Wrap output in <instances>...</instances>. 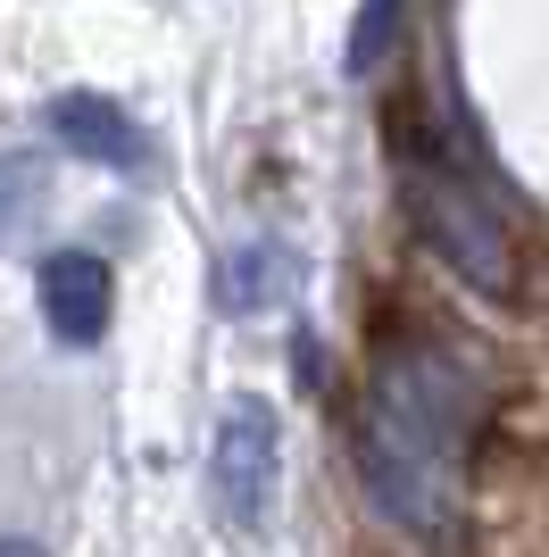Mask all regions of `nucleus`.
Segmentation results:
<instances>
[{
  "label": "nucleus",
  "mask_w": 549,
  "mask_h": 557,
  "mask_svg": "<svg viewBox=\"0 0 549 557\" xmlns=\"http://www.w3.org/2000/svg\"><path fill=\"white\" fill-rule=\"evenodd\" d=\"M391 42H400V0H358V25H350V42H342V75L366 84L391 59Z\"/></svg>",
  "instance_id": "nucleus-7"
},
{
  "label": "nucleus",
  "mask_w": 549,
  "mask_h": 557,
  "mask_svg": "<svg viewBox=\"0 0 549 557\" xmlns=\"http://www.w3.org/2000/svg\"><path fill=\"white\" fill-rule=\"evenodd\" d=\"M34 300H42V325L59 349H91L117 317V275L91 250H50L42 275H34Z\"/></svg>",
  "instance_id": "nucleus-4"
},
{
  "label": "nucleus",
  "mask_w": 549,
  "mask_h": 557,
  "mask_svg": "<svg viewBox=\"0 0 549 557\" xmlns=\"http://www.w3.org/2000/svg\"><path fill=\"white\" fill-rule=\"evenodd\" d=\"M0 557H42L34 541H17V533H0Z\"/></svg>",
  "instance_id": "nucleus-9"
},
{
  "label": "nucleus",
  "mask_w": 549,
  "mask_h": 557,
  "mask_svg": "<svg viewBox=\"0 0 549 557\" xmlns=\"http://www.w3.org/2000/svg\"><path fill=\"white\" fill-rule=\"evenodd\" d=\"M274 267H283V250H274V242H242V250L225 258V275H217L225 317H258V308L283 292V275H274Z\"/></svg>",
  "instance_id": "nucleus-6"
},
{
  "label": "nucleus",
  "mask_w": 549,
  "mask_h": 557,
  "mask_svg": "<svg viewBox=\"0 0 549 557\" xmlns=\"http://www.w3.org/2000/svg\"><path fill=\"white\" fill-rule=\"evenodd\" d=\"M466 374L441 349H400L375 367L358 408V483L400 533H434L457 508V466H466Z\"/></svg>",
  "instance_id": "nucleus-1"
},
{
  "label": "nucleus",
  "mask_w": 549,
  "mask_h": 557,
  "mask_svg": "<svg viewBox=\"0 0 549 557\" xmlns=\"http://www.w3.org/2000/svg\"><path fill=\"white\" fill-rule=\"evenodd\" d=\"M274 474H283V424L258 392L225 399L217 417V449H208V508L225 516L242 541L267 533V508H274Z\"/></svg>",
  "instance_id": "nucleus-3"
},
{
  "label": "nucleus",
  "mask_w": 549,
  "mask_h": 557,
  "mask_svg": "<svg viewBox=\"0 0 549 557\" xmlns=\"http://www.w3.org/2000/svg\"><path fill=\"white\" fill-rule=\"evenodd\" d=\"M42 125H50V141H59V150H75V159H91V166H109V175H134V166L150 159V134H142V125L117 109L109 92H59V100L42 109Z\"/></svg>",
  "instance_id": "nucleus-5"
},
{
  "label": "nucleus",
  "mask_w": 549,
  "mask_h": 557,
  "mask_svg": "<svg viewBox=\"0 0 549 557\" xmlns=\"http://www.w3.org/2000/svg\"><path fill=\"white\" fill-rule=\"evenodd\" d=\"M408 200H416V225L434 242V258L450 267L466 292L483 300H508V283H516V250H508V225L500 209L483 200V184H466L457 166H408Z\"/></svg>",
  "instance_id": "nucleus-2"
},
{
  "label": "nucleus",
  "mask_w": 549,
  "mask_h": 557,
  "mask_svg": "<svg viewBox=\"0 0 549 557\" xmlns=\"http://www.w3.org/2000/svg\"><path fill=\"white\" fill-rule=\"evenodd\" d=\"M34 191H42V159H0V233H17Z\"/></svg>",
  "instance_id": "nucleus-8"
}]
</instances>
